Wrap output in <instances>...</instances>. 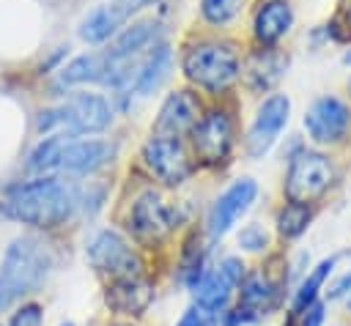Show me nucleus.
<instances>
[{"instance_id": "nucleus-1", "label": "nucleus", "mask_w": 351, "mask_h": 326, "mask_svg": "<svg viewBox=\"0 0 351 326\" xmlns=\"http://www.w3.org/2000/svg\"><path fill=\"white\" fill-rule=\"evenodd\" d=\"M80 200L82 195L71 181L47 175L14 184L0 200V214L22 225L49 230L66 225L71 214L80 208Z\"/></svg>"}, {"instance_id": "nucleus-2", "label": "nucleus", "mask_w": 351, "mask_h": 326, "mask_svg": "<svg viewBox=\"0 0 351 326\" xmlns=\"http://www.w3.org/2000/svg\"><path fill=\"white\" fill-rule=\"evenodd\" d=\"M55 266L52 249L36 236H19L8 244L0 263V290L16 301L25 293H33L44 285L47 274Z\"/></svg>"}, {"instance_id": "nucleus-3", "label": "nucleus", "mask_w": 351, "mask_h": 326, "mask_svg": "<svg viewBox=\"0 0 351 326\" xmlns=\"http://www.w3.org/2000/svg\"><path fill=\"white\" fill-rule=\"evenodd\" d=\"M184 74L203 90L219 93L230 88L241 74V60L228 41H197L184 49Z\"/></svg>"}, {"instance_id": "nucleus-4", "label": "nucleus", "mask_w": 351, "mask_h": 326, "mask_svg": "<svg viewBox=\"0 0 351 326\" xmlns=\"http://www.w3.org/2000/svg\"><path fill=\"white\" fill-rule=\"evenodd\" d=\"M112 121V107L101 93H74L58 107H49L38 115L36 126L38 131H66L71 137L77 134H93L107 129Z\"/></svg>"}, {"instance_id": "nucleus-5", "label": "nucleus", "mask_w": 351, "mask_h": 326, "mask_svg": "<svg viewBox=\"0 0 351 326\" xmlns=\"http://www.w3.org/2000/svg\"><path fill=\"white\" fill-rule=\"evenodd\" d=\"M332 181H335V167H332L329 156H324L318 151H299V153H293V159L288 164L285 195L291 203L310 205L332 186Z\"/></svg>"}, {"instance_id": "nucleus-6", "label": "nucleus", "mask_w": 351, "mask_h": 326, "mask_svg": "<svg viewBox=\"0 0 351 326\" xmlns=\"http://www.w3.org/2000/svg\"><path fill=\"white\" fill-rule=\"evenodd\" d=\"M88 263L112 279H123V277H140L143 274V260L140 255L132 249V244L115 233V230H99L90 244H88Z\"/></svg>"}, {"instance_id": "nucleus-7", "label": "nucleus", "mask_w": 351, "mask_h": 326, "mask_svg": "<svg viewBox=\"0 0 351 326\" xmlns=\"http://www.w3.org/2000/svg\"><path fill=\"white\" fill-rule=\"evenodd\" d=\"M143 164L154 178H159L167 186H178L192 175V159L178 137H151L143 145Z\"/></svg>"}, {"instance_id": "nucleus-8", "label": "nucleus", "mask_w": 351, "mask_h": 326, "mask_svg": "<svg viewBox=\"0 0 351 326\" xmlns=\"http://www.w3.org/2000/svg\"><path fill=\"white\" fill-rule=\"evenodd\" d=\"M192 148L195 159L200 164H222L230 156L233 148V121L225 110H211L200 115V121L192 126Z\"/></svg>"}, {"instance_id": "nucleus-9", "label": "nucleus", "mask_w": 351, "mask_h": 326, "mask_svg": "<svg viewBox=\"0 0 351 326\" xmlns=\"http://www.w3.org/2000/svg\"><path fill=\"white\" fill-rule=\"evenodd\" d=\"M241 279H244V263L239 258H225L217 268L203 271V277L192 288L195 304L208 310V312L222 315L233 299V290L241 285Z\"/></svg>"}, {"instance_id": "nucleus-10", "label": "nucleus", "mask_w": 351, "mask_h": 326, "mask_svg": "<svg viewBox=\"0 0 351 326\" xmlns=\"http://www.w3.org/2000/svg\"><path fill=\"white\" fill-rule=\"evenodd\" d=\"M255 195H258V184H255L252 178H239V181H233V184L214 200V205H211V211H208V219H206V233H208V238H211V241L222 238V236L250 211Z\"/></svg>"}, {"instance_id": "nucleus-11", "label": "nucleus", "mask_w": 351, "mask_h": 326, "mask_svg": "<svg viewBox=\"0 0 351 326\" xmlns=\"http://www.w3.org/2000/svg\"><path fill=\"white\" fill-rule=\"evenodd\" d=\"M178 222V214L176 208L154 189L143 192L134 203H132V211H129V227L145 238V241H159L165 238Z\"/></svg>"}, {"instance_id": "nucleus-12", "label": "nucleus", "mask_w": 351, "mask_h": 326, "mask_svg": "<svg viewBox=\"0 0 351 326\" xmlns=\"http://www.w3.org/2000/svg\"><path fill=\"white\" fill-rule=\"evenodd\" d=\"M288 112H291V101L285 93H271L269 99H263V104L258 107L252 126L247 131V151L250 156H263L269 153V148L277 142L282 126L288 123Z\"/></svg>"}, {"instance_id": "nucleus-13", "label": "nucleus", "mask_w": 351, "mask_h": 326, "mask_svg": "<svg viewBox=\"0 0 351 326\" xmlns=\"http://www.w3.org/2000/svg\"><path fill=\"white\" fill-rule=\"evenodd\" d=\"M351 126V107L337 96H321L304 115V129L315 142H337Z\"/></svg>"}, {"instance_id": "nucleus-14", "label": "nucleus", "mask_w": 351, "mask_h": 326, "mask_svg": "<svg viewBox=\"0 0 351 326\" xmlns=\"http://www.w3.org/2000/svg\"><path fill=\"white\" fill-rule=\"evenodd\" d=\"M156 0H110L104 5H96L93 11H88V16L80 22V38H85L88 44H101L107 41L126 19H132L134 11L151 5Z\"/></svg>"}, {"instance_id": "nucleus-15", "label": "nucleus", "mask_w": 351, "mask_h": 326, "mask_svg": "<svg viewBox=\"0 0 351 326\" xmlns=\"http://www.w3.org/2000/svg\"><path fill=\"white\" fill-rule=\"evenodd\" d=\"M112 156H115V145L110 140H77V137H69L63 151H60L58 170L71 173V175H85V173H93V170L104 167Z\"/></svg>"}, {"instance_id": "nucleus-16", "label": "nucleus", "mask_w": 351, "mask_h": 326, "mask_svg": "<svg viewBox=\"0 0 351 326\" xmlns=\"http://www.w3.org/2000/svg\"><path fill=\"white\" fill-rule=\"evenodd\" d=\"M200 121V104L192 90H176L165 99L156 115V134L162 137H181L184 131H192V126Z\"/></svg>"}, {"instance_id": "nucleus-17", "label": "nucleus", "mask_w": 351, "mask_h": 326, "mask_svg": "<svg viewBox=\"0 0 351 326\" xmlns=\"http://www.w3.org/2000/svg\"><path fill=\"white\" fill-rule=\"evenodd\" d=\"M104 301L118 315H143L151 307V301H154V285L143 274L140 277L112 279L107 285Z\"/></svg>"}, {"instance_id": "nucleus-18", "label": "nucleus", "mask_w": 351, "mask_h": 326, "mask_svg": "<svg viewBox=\"0 0 351 326\" xmlns=\"http://www.w3.org/2000/svg\"><path fill=\"white\" fill-rule=\"evenodd\" d=\"M285 66H288V58L280 49L274 47L255 49L244 63V82L250 90H269L280 82V77L285 74Z\"/></svg>"}, {"instance_id": "nucleus-19", "label": "nucleus", "mask_w": 351, "mask_h": 326, "mask_svg": "<svg viewBox=\"0 0 351 326\" xmlns=\"http://www.w3.org/2000/svg\"><path fill=\"white\" fill-rule=\"evenodd\" d=\"M156 33H159V25H156L154 19H140V22H134V25L123 27V33L115 36V41L110 44V49H104L107 66L132 60L140 49H145L148 44L156 41ZM107 71H110V68H107Z\"/></svg>"}, {"instance_id": "nucleus-20", "label": "nucleus", "mask_w": 351, "mask_h": 326, "mask_svg": "<svg viewBox=\"0 0 351 326\" xmlns=\"http://www.w3.org/2000/svg\"><path fill=\"white\" fill-rule=\"evenodd\" d=\"M291 22H293V11L288 0H266L255 11L252 30L261 44H274L291 30Z\"/></svg>"}, {"instance_id": "nucleus-21", "label": "nucleus", "mask_w": 351, "mask_h": 326, "mask_svg": "<svg viewBox=\"0 0 351 326\" xmlns=\"http://www.w3.org/2000/svg\"><path fill=\"white\" fill-rule=\"evenodd\" d=\"M107 58L104 52H88V55H80L74 58L69 66H63L55 77V90H66L71 85H80V82H104L107 77Z\"/></svg>"}, {"instance_id": "nucleus-22", "label": "nucleus", "mask_w": 351, "mask_h": 326, "mask_svg": "<svg viewBox=\"0 0 351 326\" xmlns=\"http://www.w3.org/2000/svg\"><path fill=\"white\" fill-rule=\"evenodd\" d=\"M170 68V47L167 44H154L148 49V55L134 66V82H132V90L137 96H148L159 88V82L165 79Z\"/></svg>"}, {"instance_id": "nucleus-23", "label": "nucleus", "mask_w": 351, "mask_h": 326, "mask_svg": "<svg viewBox=\"0 0 351 326\" xmlns=\"http://www.w3.org/2000/svg\"><path fill=\"white\" fill-rule=\"evenodd\" d=\"M332 268H335V258H326V260H321L304 279H302V285L296 288V293H293V301H291V307H293V312H302L307 304H313L315 299H318V293H321V288H324V282H326V277L332 274Z\"/></svg>"}, {"instance_id": "nucleus-24", "label": "nucleus", "mask_w": 351, "mask_h": 326, "mask_svg": "<svg viewBox=\"0 0 351 326\" xmlns=\"http://www.w3.org/2000/svg\"><path fill=\"white\" fill-rule=\"evenodd\" d=\"M69 137H71V134H66V131H55V134L44 137V140L30 151V156H27V167L36 170V173L58 170V159H60V151H63V145H66Z\"/></svg>"}, {"instance_id": "nucleus-25", "label": "nucleus", "mask_w": 351, "mask_h": 326, "mask_svg": "<svg viewBox=\"0 0 351 326\" xmlns=\"http://www.w3.org/2000/svg\"><path fill=\"white\" fill-rule=\"evenodd\" d=\"M310 219H313L310 205L285 203V205L280 208V214H277V230H280L282 238H296V236H302V233L307 230Z\"/></svg>"}, {"instance_id": "nucleus-26", "label": "nucleus", "mask_w": 351, "mask_h": 326, "mask_svg": "<svg viewBox=\"0 0 351 326\" xmlns=\"http://www.w3.org/2000/svg\"><path fill=\"white\" fill-rule=\"evenodd\" d=\"M241 8V0H200V11L211 25H228Z\"/></svg>"}, {"instance_id": "nucleus-27", "label": "nucleus", "mask_w": 351, "mask_h": 326, "mask_svg": "<svg viewBox=\"0 0 351 326\" xmlns=\"http://www.w3.org/2000/svg\"><path fill=\"white\" fill-rule=\"evenodd\" d=\"M239 244H241V249H247V252H263L266 244H269V236H266V230H263L261 225H247V227H241V233H239Z\"/></svg>"}, {"instance_id": "nucleus-28", "label": "nucleus", "mask_w": 351, "mask_h": 326, "mask_svg": "<svg viewBox=\"0 0 351 326\" xmlns=\"http://www.w3.org/2000/svg\"><path fill=\"white\" fill-rule=\"evenodd\" d=\"M176 326H219V315L217 312H208V310H203L197 304H192V307L184 310V315L178 318Z\"/></svg>"}, {"instance_id": "nucleus-29", "label": "nucleus", "mask_w": 351, "mask_h": 326, "mask_svg": "<svg viewBox=\"0 0 351 326\" xmlns=\"http://www.w3.org/2000/svg\"><path fill=\"white\" fill-rule=\"evenodd\" d=\"M8 326H44V312H41L38 304L27 301V304H22V307L11 315Z\"/></svg>"}, {"instance_id": "nucleus-30", "label": "nucleus", "mask_w": 351, "mask_h": 326, "mask_svg": "<svg viewBox=\"0 0 351 326\" xmlns=\"http://www.w3.org/2000/svg\"><path fill=\"white\" fill-rule=\"evenodd\" d=\"M329 30H332L335 38H340V41H348V38H351V0H346V3L340 5V11L335 14Z\"/></svg>"}, {"instance_id": "nucleus-31", "label": "nucleus", "mask_w": 351, "mask_h": 326, "mask_svg": "<svg viewBox=\"0 0 351 326\" xmlns=\"http://www.w3.org/2000/svg\"><path fill=\"white\" fill-rule=\"evenodd\" d=\"M324 310H326V304L321 301V299H315L313 304H307L299 315V326H321L324 323Z\"/></svg>"}, {"instance_id": "nucleus-32", "label": "nucleus", "mask_w": 351, "mask_h": 326, "mask_svg": "<svg viewBox=\"0 0 351 326\" xmlns=\"http://www.w3.org/2000/svg\"><path fill=\"white\" fill-rule=\"evenodd\" d=\"M346 63H351V52H346Z\"/></svg>"}, {"instance_id": "nucleus-33", "label": "nucleus", "mask_w": 351, "mask_h": 326, "mask_svg": "<svg viewBox=\"0 0 351 326\" xmlns=\"http://www.w3.org/2000/svg\"><path fill=\"white\" fill-rule=\"evenodd\" d=\"M112 326H134V323H112Z\"/></svg>"}, {"instance_id": "nucleus-34", "label": "nucleus", "mask_w": 351, "mask_h": 326, "mask_svg": "<svg viewBox=\"0 0 351 326\" xmlns=\"http://www.w3.org/2000/svg\"><path fill=\"white\" fill-rule=\"evenodd\" d=\"M60 326H74V323H71V321H66V323H60Z\"/></svg>"}]
</instances>
